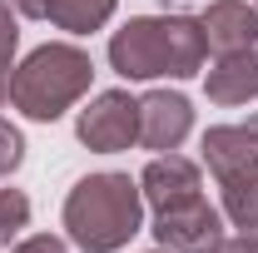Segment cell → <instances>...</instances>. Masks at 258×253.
I'll list each match as a JSON object with an SVG mask.
<instances>
[{"label":"cell","instance_id":"1","mask_svg":"<svg viewBox=\"0 0 258 253\" xmlns=\"http://www.w3.org/2000/svg\"><path fill=\"white\" fill-rule=\"evenodd\" d=\"M209 40L199 15H134L109 35V70L119 80H194Z\"/></svg>","mask_w":258,"mask_h":253},{"label":"cell","instance_id":"10","mask_svg":"<svg viewBox=\"0 0 258 253\" xmlns=\"http://www.w3.org/2000/svg\"><path fill=\"white\" fill-rule=\"evenodd\" d=\"M204 95H209V104H248V99H258V50L219 55L204 75Z\"/></svg>","mask_w":258,"mask_h":253},{"label":"cell","instance_id":"2","mask_svg":"<svg viewBox=\"0 0 258 253\" xmlns=\"http://www.w3.org/2000/svg\"><path fill=\"white\" fill-rule=\"evenodd\" d=\"M139 228H144V194L129 174L99 169L64 194V233L80 253H119Z\"/></svg>","mask_w":258,"mask_h":253},{"label":"cell","instance_id":"5","mask_svg":"<svg viewBox=\"0 0 258 253\" xmlns=\"http://www.w3.org/2000/svg\"><path fill=\"white\" fill-rule=\"evenodd\" d=\"M75 134L95 154H119L129 144H139V99L129 95V90H104V95H95L80 109Z\"/></svg>","mask_w":258,"mask_h":253},{"label":"cell","instance_id":"9","mask_svg":"<svg viewBox=\"0 0 258 253\" xmlns=\"http://www.w3.org/2000/svg\"><path fill=\"white\" fill-rule=\"evenodd\" d=\"M204 40L214 55H233V50H253L258 45V5L248 0H214L204 15Z\"/></svg>","mask_w":258,"mask_h":253},{"label":"cell","instance_id":"16","mask_svg":"<svg viewBox=\"0 0 258 253\" xmlns=\"http://www.w3.org/2000/svg\"><path fill=\"white\" fill-rule=\"evenodd\" d=\"M214 253H258V233H233V238H219Z\"/></svg>","mask_w":258,"mask_h":253},{"label":"cell","instance_id":"4","mask_svg":"<svg viewBox=\"0 0 258 253\" xmlns=\"http://www.w3.org/2000/svg\"><path fill=\"white\" fill-rule=\"evenodd\" d=\"M204 164L224 194V214L238 233H258V144L238 124H214L204 134Z\"/></svg>","mask_w":258,"mask_h":253},{"label":"cell","instance_id":"13","mask_svg":"<svg viewBox=\"0 0 258 253\" xmlns=\"http://www.w3.org/2000/svg\"><path fill=\"white\" fill-rule=\"evenodd\" d=\"M25 223H30V199L20 189H0V248H10V238H20Z\"/></svg>","mask_w":258,"mask_h":253},{"label":"cell","instance_id":"15","mask_svg":"<svg viewBox=\"0 0 258 253\" xmlns=\"http://www.w3.org/2000/svg\"><path fill=\"white\" fill-rule=\"evenodd\" d=\"M10 253H70V248H64V238H55V233H30V238H20Z\"/></svg>","mask_w":258,"mask_h":253},{"label":"cell","instance_id":"14","mask_svg":"<svg viewBox=\"0 0 258 253\" xmlns=\"http://www.w3.org/2000/svg\"><path fill=\"white\" fill-rule=\"evenodd\" d=\"M20 159H25V134L10 119H0V179H10L20 169Z\"/></svg>","mask_w":258,"mask_h":253},{"label":"cell","instance_id":"17","mask_svg":"<svg viewBox=\"0 0 258 253\" xmlns=\"http://www.w3.org/2000/svg\"><path fill=\"white\" fill-rule=\"evenodd\" d=\"M15 5V15H25V20H45V0H10Z\"/></svg>","mask_w":258,"mask_h":253},{"label":"cell","instance_id":"19","mask_svg":"<svg viewBox=\"0 0 258 253\" xmlns=\"http://www.w3.org/2000/svg\"><path fill=\"white\" fill-rule=\"evenodd\" d=\"M149 253H169V248H149Z\"/></svg>","mask_w":258,"mask_h":253},{"label":"cell","instance_id":"7","mask_svg":"<svg viewBox=\"0 0 258 253\" xmlns=\"http://www.w3.org/2000/svg\"><path fill=\"white\" fill-rule=\"evenodd\" d=\"M194 129V104L179 90H149L139 99V144L154 154H174Z\"/></svg>","mask_w":258,"mask_h":253},{"label":"cell","instance_id":"11","mask_svg":"<svg viewBox=\"0 0 258 253\" xmlns=\"http://www.w3.org/2000/svg\"><path fill=\"white\" fill-rule=\"evenodd\" d=\"M119 0H45V20L55 30H70V35H95L109 25Z\"/></svg>","mask_w":258,"mask_h":253},{"label":"cell","instance_id":"6","mask_svg":"<svg viewBox=\"0 0 258 253\" xmlns=\"http://www.w3.org/2000/svg\"><path fill=\"white\" fill-rule=\"evenodd\" d=\"M219 238H224V214L204 194L154 209V243L169 253H214Z\"/></svg>","mask_w":258,"mask_h":253},{"label":"cell","instance_id":"18","mask_svg":"<svg viewBox=\"0 0 258 253\" xmlns=\"http://www.w3.org/2000/svg\"><path fill=\"white\" fill-rule=\"evenodd\" d=\"M238 129H243V134H248V139H253V144H258V109H253V114H248V119H243V124H238Z\"/></svg>","mask_w":258,"mask_h":253},{"label":"cell","instance_id":"8","mask_svg":"<svg viewBox=\"0 0 258 253\" xmlns=\"http://www.w3.org/2000/svg\"><path fill=\"white\" fill-rule=\"evenodd\" d=\"M139 194H144L149 209H169V204H179V199L204 194V174H199V164L184 159V154H154L144 164V174H139Z\"/></svg>","mask_w":258,"mask_h":253},{"label":"cell","instance_id":"3","mask_svg":"<svg viewBox=\"0 0 258 253\" xmlns=\"http://www.w3.org/2000/svg\"><path fill=\"white\" fill-rule=\"evenodd\" d=\"M95 80V60L90 50L70 45V40H50L30 50V60L15 65V80H10V104L35 119V124H55L70 104H80L85 90Z\"/></svg>","mask_w":258,"mask_h":253},{"label":"cell","instance_id":"12","mask_svg":"<svg viewBox=\"0 0 258 253\" xmlns=\"http://www.w3.org/2000/svg\"><path fill=\"white\" fill-rule=\"evenodd\" d=\"M15 50H20L15 5H10V0H0V104L10 99V80H15Z\"/></svg>","mask_w":258,"mask_h":253}]
</instances>
